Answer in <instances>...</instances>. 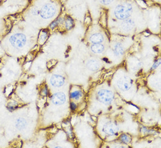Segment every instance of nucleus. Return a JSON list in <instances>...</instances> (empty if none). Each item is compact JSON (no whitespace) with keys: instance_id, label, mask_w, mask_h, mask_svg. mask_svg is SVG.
<instances>
[{"instance_id":"f257e3e1","label":"nucleus","mask_w":161,"mask_h":148,"mask_svg":"<svg viewBox=\"0 0 161 148\" xmlns=\"http://www.w3.org/2000/svg\"><path fill=\"white\" fill-rule=\"evenodd\" d=\"M133 7L131 3L123 2L115 8L114 13L116 18L124 20L128 19L132 14Z\"/></svg>"},{"instance_id":"f03ea898","label":"nucleus","mask_w":161,"mask_h":148,"mask_svg":"<svg viewBox=\"0 0 161 148\" xmlns=\"http://www.w3.org/2000/svg\"><path fill=\"white\" fill-rule=\"evenodd\" d=\"M10 43L17 49L24 47L27 42L26 36L22 34H15L11 36L9 39Z\"/></svg>"},{"instance_id":"7ed1b4c3","label":"nucleus","mask_w":161,"mask_h":148,"mask_svg":"<svg viewBox=\"0 0 161 148\" xmlns=\"http://www.w3.org/2000/svg\"><path fill=\"white\" fill-rule=\"evenodd\" d=\"M56 12V8L52 4H47L41 8L40 15L43 19L51 18L55 15Z\"/></svg>"},{"instance_id":"20e7f679","label":"nucleus","mask_w":161,"mask_h":148,"mask_svg":"<svg viewBox=\"0 0 161 148\" xmlns=\"http://www.w3.org/2000/svg\"><path fill=\"white\" fill-rule=\"evenodd\" d=\"M97 96L99 100L106 105L110 104L114 98L113 93L108 90H101L98 92Z\"/></svg>"},{"instance_id":"39448f33","label":"nucleus","mask_w":161,"mask_h":148,"mask_svg":"<svg viewBox=\"0 0 161 148\" xmlns=\"http://www.w3.org/2000/svg\"><path fill=\"white\" fill-rule=\"evenodd\" d=\"M117 85L122 90L126 91L131 87L132 83L128 77H124L118 81Z\"/></svg>"},{"instance_id":"423d86ee","label":"nucleus","mask_w":161,"mask_h":148,"mask_svg":"<svg viewBox=\"0 0 161 148\" xmlns=\"http://www.w3.org/2000/svg\"><path fill=\"white\" fill-rule=\"evenodd\" d=\"M103 131L108 135H113L118 131V127L113 123H107L103 127Z\"/></svg>"},{"instance_id":"0eeeda50","label":"nucleus","mask_w":161,"mask_h":148,"mask_svg":"<svg viewBox=\"0 0 161 148\" xmlns=\"http://www.w3.org/2000/svg\"><path fill=\"white\" fill-rule=\"evenodd\" d=\"M52 101L54 104L57 105L63 104L66 101V95L63 93H56L52 97Z\"/></svg>"},{"instance_id":"6e6552de","label":"nucleus","mask_w":161,"mask_h":148,"mask_svg":"<svg viewBox=\"0 0 161 148\" xmlns=\"http://www.w3.org/2000/svg\"><path fill=\"white\" fill-rule=\"evenodd\" d=\"M51 84L55 87H60L65 83V79L60 75H54L51 79Z\"/></svg>"},{"instance_id":"1a4fd4ad","label":"nucleus","mask_w":161,"mask_h":148,"mask_svg":"<svg viewBox=\"0 0 161 148\" xmlns=\"http://www.w3.org/2000/svg\"><path fill=\"white\" fill-rule=\"evenodd\" d=\"M134 26V22L131 19H126L123 20L120 25L121 29L124 31H129L132 30Z\"/></svg>"},{"instance_id":"9d476101","label":"nucleus","mask_w":161,"mask_h":148,"mask_svg":"<svg viewBox=\"0 0 161 148\" xmlns=\"http://www.w3.org/2000/svg\"><path fill=\"white\" fill-rule=\"evenodd\" d=\"M90 40L93 44L101 43L104 40V37L102 34H100V33H96V34L92 35L90 36Z\"/></svg>"},{"instance_id":"9b49d317","label":"nucleus","mask_w":161,"mask_h":148,"mask_svg":"<svg viewBox=\"0 0 161 148\" xmlns=\"http://www.w3.org/2000/svg\"><path fill=\"white\" fill-rule=\"evenodd\" d=\"M87 66L92 71H97L100 68V64L97 61L90 60L87 62Z\"/></svg>"},{"instance_id":"f8f14e48","label":"nucleus","mask_w":161,"mask_h":148,"mask_svg":"<svg viewBox=\"0 0 161 148\" xmlns=\"http://www.w3.org/2000/svg\"><path fill=\"white\" fill-rule=\"evenodd\" d=\"M104 45H101V43L99 44H93L91 46V50L92 51L96 54H102L104 51Z\"/></svg>"},{"instance_id":"ddd939ff","label":"nucleus","mask_w":161,"mask_h":148,"mask_svg":"<svg viewBox=\"0 0 161 148\" xmlns=\"http://www.w3.org/2000/svg\"><path fill=\"white\" fill-rule=\"evenodd\" d=\"M113 51L114 54L116 56H120L121 54H122L124 52V49L121 43H115L113 47Z\"/></svg>"},{"instance_id":"4468645a","label":"nucleus","mask_w":161,"mask_h":148,"mask_svg":"<svg viewBox=\"0 0 161 148\" xmlns=\"http://www.w3.org/2000/svg\"><path fill=\"white\" fill-rule=\"evenodd\" d=\"M65 26L67 29H71L73 26V21L72 19L70 17H67V19L65 20Z\"/></svg>"},{"instance_id":"2eb2a0df","label":"nucleus","mask_w":161,"mask_h":148,"mask_svg":"<svg viewBox=\"0 0 161 148\" xmlns=\"http://www.w3.org/2000/svg\"><path fill=\"white\" fill-rule=\"evenodd\" d=\"M26 126V122L22 119H20L17 121V127L18 129H22Z\"/></svg>"},{"instance_id":"dca6fc26","label":"nucleus","mask_w":161,"mask_h":148,"mask_svg":"<svg viewBox=\"0 0 161 148\" xmlns=\"http://www.w3.org/2000/svg\"><path fill=\"white\" fill-rule=\"evenodd\" d=\"M82 95V93L80 91H75L70 94V97L74 99H78Z\"/></svg>"},{"instance_id":"f3484780","label":"nucleus","mask_w":161,"mask_h":148,"mask_svg":"<svg viewBox=\"0 0 161 148\" xmlns=\"http://www.w3.org/2000/svg\"><path fill=\"white\" fill-rule=\"evenodd\" d=\"M102 5L104 6H108L112 4L115 0H99Z\"/></svg>"},{"instance_id":"a211bd4d","label":"nucleus","mask_w":161,"mask_h":148,"mask_svg":"<svg viewBox=\"0 0 161 148\" xmlns=\"http://www.w3.org/2000/svg\"><path fill=\"white\" fill-rule=\"evenodd\" d=\"M121 139L122 141L125 143H128L130 141V138L127 135H125L121 136Z\"/></svg>"},{"instance_id":"6ab92c4d","label":"nucleus","mask_w":161,"mask_h":148,"mask_svg":"<svg viewBox=\"0 0 161 148\" xmlns=\"http://www.w3.org/2000/svg\"><path fill=\"white\" fill-rule=\"evenodd\" d=\"M70 107H71V108H72V109H75V108H76V104H74L73 102H72L71 104H70Z\"/></svg>"}]
</instances>
